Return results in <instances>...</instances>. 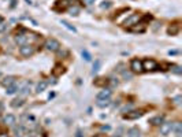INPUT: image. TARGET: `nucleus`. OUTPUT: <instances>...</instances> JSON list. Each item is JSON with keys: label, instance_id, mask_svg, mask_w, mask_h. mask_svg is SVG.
<instances>
[{"label": "nucleus", "instance_id": "1", "mask_svg": "<svg viewBox=\"0 0 182 137\" xmlns=\"http://www.w3.org/2000/svg\"><path fill=\"white\" fill-rule=\"evenodd\" d=\"M32 34H28V33H18L17 36H15V41H17L18 44H21V45H25V44L30 43L32 40H37L36 36H33V37H30Z\"/></svg>", "mask_w": 182, "mask_h": 137}, {"label": "nucleus", "instance_id": "2", "mask_svg": "<svg viewBox=\"0 0 182 137\" xmlns=\"http://www.w3.org/2000/svg\"><path fill=\"white\" fill-rule=\"evenodd\" d=\"M44 47H45L47 51L56 52V51H59V48H60V44H59V41L55 40V38H48V40L45 41Z\"/></svg>", "mask_w": 182, "mask_h": 137}, {"label": "nucleus", "instance_id": "3", "mask_svg": "<svg viewBox=\"0 0 182 137\" xmlns=\"http://www.w3.org/2000/svg\"><path fill=\"white\" fill-rule=\"evenodd\" d=\"M157 68V63L153 59H145L143 60V70L144 71H153Z\"/></svg>", "mask_w": 182, "mask_h": 137}, {"label": "nucleus", "instance_id": "4", "mask_svg": "<svg viewBox=\"0 0 182 137\" xmlns=\"http://www.w3.org/2000/svg\"><path fill=\"white\" fill-rule=\"evenodd\" d=\"M19 52H21V55H22V56L29 58V56H32V55L34 54V47H32L30 44H25V45H21Z\"/></svg>", "mask_w": 182, "mask_h": 137}, {"label": "nucleus", "instance_id": "5", "mask_svg": "<svg viewBox=\"0 0 182 137\" xmlns=\"http://www.w3.org/2000/svg\"><path fill=\"white\" fill-rule=\"evenodd\" d=\"M130 68H132L133 73H143V62L140 59H133L132 60V65H130Z\"/></svg>", "mask_w": 182, "mask_h": 137}, {"label": "nucleus", "instance_id": "6", "mask_svg": "<svg viewBox=\"0 0 182 137\" xmlns=\"http://www.w3.org/2000/svg\"><path fill=\"white\" fill-rule=\"evenodd\" d=\"M138 21H140V15H138V14H132V15L123 22V25L126 27H130V26H133V25L138 23Z\"/></svg>", "mask_w": 182, "mask_h": 137}, {"label": "nucleus", "instance_id": "7", "mask_svg": "<svg viewBox=\"0 0 182 137\" xmlns=\"http://www.w3.org/2000/svg\"><path fill=\"white\" fill-rule=\"evenodd\" d=\"M171 130H173V123L171 122H162V125H160V133H162L163 136H167Z\"/></svg>", "mask_w": 182, "mask_h": 137}, {"label": "nucleus", "instance_id": "8", "mask_svg": "<svg viewBox=\"0 0 182 137\" xmlns=\"http://www.w3.org/2000/svg\"><path fill=\"white\" fill-rule=\"evenodd\" d=\"M143 114H144L143 111L137 110V111H130V112H127V114H125L123 118L125 119H137V118L143 117Z\"/></svg>", "mask_w": 182, "mask_h": 137}, {"label": "nucleus", "instance_id": "9", "mask_svg": "<svg viewBox=\"0 0 182 137\" xmlns=\"http://www.w3.org/2000/svg\"><path fill=\"white\" fill-rule=\"evenodd\" d=\"M15 77H12V76H7V77H4V79L2 81V85H3L4 88H7V86H10V85H12V84H15Z\"/></svg>", "mask_w": 182, "mask_h": 137}, {"label": "nucleus", "instance_id": "10", "mask_svg": "<svg viewBox=\"0 0 182 137\" xmlns=\"http://www.w3.org/2000/svg\"><path fill=\"white\" fill-rule=\"evenodd\" d=\"M162 122H164L163 115H156V117H153V118L149 119V123H152V125H155V126H160L162 125Z\"/></svg>", "mask_w": 182, "mask_h": 137}, {"label": "nucleus", "instance_id": "11", "mask_svg": "<svg viewBox=\"0 0 182 137\" xmlns=\"http://www.w3.org/2000/svg\"><path fill=\"white\" fill-rule=\"evenodd\" d=\"M67 5H69V2H67V0H58V2H56V4H55V10H66L67 8Z\"/></svg>", "mask_w": 182, "mask_h": 137}, {"label": "nucleus", "instance_id": "12", "mask_svg": "<svg viewBox=\"0 0 182 137\" xmlns=\"http://www.w3.org/2000/svg\"><path fill=\"white\" fill-rule=\"evenodd\" d=\"M3 122H4V125H7V126H14V123H15V117H14L12 114L6 115V117H4V119H3Z\"/></svg>", "mask_w": 182, "mask_h": 137}, {"label": "nucleus", "instance_id": "13", "mask_svg": "<svg viewBox=\"0 0 182 137\" xmlns=\"http://www.w3.org/2000/svg\"><path fill=\"white\" fill-rule=\"evenodd\" d=\"M29 92H30V82L25 81L22 84V86L19 88V93H21V95H28Z\"/></svg>", "mask_w": 182, "mask_h": 137}, {"label": "nucleus", "instance_id": "14", "mask_svg": "<svg viewBox=\"0 0 182 137\" xmlns=\"http://www.w3.org/2000/svg\"><path fill=\"white\" fill-rule=\"evenodd\" d=\"M96 104H97V107H101V108H104V107L110 106L111 101H110V99H97Z\"/></svg>", "mask_w": 182, "mask_h": 137}, {"label": "nucleus", "instance_id": "15", "mask_svg": "<svg viewBox=\"0 0 182 137\" xmlns=\"http://www.w3.org/2000/svg\"><path fill=\"white\" fill-rule=\"evenodd\" d=\"M132 32H144L145 30V23L144 22H140V23H136V26H132Z\"/></svg>", "mask_w": 182, "mask_h": 137}, {"label": "nucleus", "instance_id": "16", "mask_svg": "<svg viewBox=\"0 0 182 137\" xmlns=\"http://www.w3.org/2000/svg\"><path fill=\"white\" fill-rule=\"evenodd\" d=\"M23 104H25V100H23L22 97H19V99H14V100L11 101V107H14V108H18V107H22Z\"/></svg>", "mask_w": 182, "mask_h": 137}, {"label": "nucleus", "instance_id": "17", "mask_svg": "<svg viewBox=\"0 0 182 137\" xmlns=\"http://www.w3.org/2000/svg\"><path fill=\"white\" fill-rule=\"evenodd\" d=\"M23 133H25L23 126H15L14 128V137H23Z\"/></svg>", "mask_w": 182, "mask_h": 137}, {"label": "nucleus", "instance_id": "18", "mask_svg": "<svg viewBox=\"0 0 182 137\" xmlns=\"http://www.w3.org/2000/svg\"><path fill=\"white\" fill-rule=\"evenodd\" d=\"M111 96V90L110 89H103L101 92L97 95V99H110Z\"/></svg>", "mask_w": 182, "mask_h": 137}, {"label": "nucleus", "instance_id": "19", "mask_svg": "<svg viewBox=\"0 0 182 137\" xmlns=\"http://www.w3.org/2000/svg\"><path fill=\"white\" fill-rule=\"evenodd\" d=\"M167 32H168V34H171V36H175L177 33L179 32V26H178V25H177V23L171 25V26L168 27V30H167Z\"/></svg>", "mask_w": 182, "mask_h": 137}, {"label": "nucleus", "instance_id": "20", "mask_svg": "<svg viewBox=\"0 0 182 137\" xmlns=\"http://www.w3.org/2000/svg\"><path fill=\"white\" fill-rule=\"evenodd\" d=\"M17 92H18L17 84H12V85H10V86H7V90H6L7 95H14V93H17Z\"/></svg>", "mask_w": 182, "mask_h": 137}, {"label": "nucleus", "instance_id": "21", "mask_svg": "<svg viewBox=\"0 0 182 137\" xmlns=\"http://www.w3.org/2000/svg\"><path fill=\"white\" fill-rule=\"evenodd\" d=\"M127 134H129V137H140V130H138V128H132L129 129Z\"/></svg>", "mask_w": 182, "mask_h": 137}, {"label": "nucleus", "instance_id": "22", "mask_svg": "<svg viewBox=\"0 0 182 137\" xmlns=\"http://www.w3.org/2000/svg\"><path fill=\"white\" fill-rule=\"evenodd\" d=\"M173 129H175L177 137H181V133H182V126H181V123H179V122L173 123Z\"/></svg>", "mask_w": 182, "mask_h": 137}, {"label": "nucleus", "instance_id": "23", "mask_svg": "<svg viewBox=\"0 0 182 137\" xmlns=\"http://www.w3.org/2000/svg\"><path fill=\"white\" fill-rule=\"evenodd\" d=\"M48 82L47 81H40L39 84H37V92H43V90H45V88H47Z\"/></svg>", "mask_w": 182, "mask_h": 137}, {"label": "nucleus", "instance_id": "24", "mask_svg": "<svg viewBox=\"0 0 182 137\" xmlns=\"http://www.w3.org/2000/svg\"><path fill=\"white\" fill-rule=\"evenodd\" d=\"M62 73H64V68H63V66H60V65H56V66H55V68H53V74H55V76H60Z\"/></svg>", "mask_w": 182, "mask_h": 137}, {"label": "nucleus", "instance_id": "25", "mask_svg": "<svg viewBox=\"0 0 182 137\" xmlns=\"http://www.w3.org/2000/svg\"><path fill=\"white\" fill-rule=\"evenodd\" d=\"M100 65H101V62H100V60H96V62H94L93 68H92V74H96L97 71L100 70Z\"/></svg>", "mask_w": 182, "mask_h": 137}, {"label": "nucleus", "instance_id": "26", "mask_svg": "<svg viewBox=\"0 0 182 137\" xmlns=\"http://www.w3.org/2000/svg\"><path fill=\"white\" fill-rule=\"evenodd\" d=\"M62 25H63L64 27H67V29H69V30H71V32H74V33L77 32V29H75L74 26H71V25H70L67 21H62Z\"/></svg>", "mask_w": 182, "mask_h": 137}, {"label": "nucleus", "instance_id": "27", "mask_svg": "<svg viewBox=\"0 0 182 137\" xmlns=\"http://www.w3.org/2000/svg\"><path fill=\"white\" fill-rule=\"evenodd\" d=\"M69 11H70V14H71V15H78V12H80V8H78L77 5H74V7H70Z\"/></svg>", "mask_w": 182, "mask_h": 137}, {"label": "nucleus", "instance_id": "28", "mask_svg": "<svg viewBox=\"0 0 182 137\" xmlns=\"http://www.w3.org/2000/svg\"><path fill=\"white\" fill-rule=\"evenodd\" d=\"M111 5H112V3L111 2H101V4H100V8H103V10H104V8H110Z\"/></svg>", "mask_w": 182, "mask_h": 137}, {"label": "nucleus", "instance_id": "29", "mask_svg": "<svg viewBox=\"0 0 182 137\" xmlns=\"http://www.w3.org/2000/svg\"><path fill=\"white\" fill-rule=\"evenodd\" d=\"M82 58H84V59H85V60H88V62L92 59L91 54H89V52L86 51V49H84V51H82Z\"/></svg>", "mask_w": 182, "mask_h": 137}, {"label": "nucleus", "instance_id": "30", "mask_svg": "<svg viewBox=\"0 0 182 137\" xmlns=\"http://www.w3.org/2000/svg\"><path fill=\"white\" fill-rule=\"evenodd\" d=\"M171 71H173V73H175V74H181L182 73V68L179 67V66H173V67H171Z\"/></svg>", "mask_w": 182, "mask_h": 137}, {"label": "nucleus", "instance_id": "31", "mask_svg": "<svg viewBox=\"0 0 182 137\" xmlns=\"http://www.w3.org/2000/svg\"><path fill=\"white\" fill-rule=\"evenodd\" d=\"M7 27H9V25H7V23H3V22H2V23H0V33H3L4 30L7 29Z\"/></svg>", "mask_w": 182, "mask_h": 137}, {"label": "nucleus", "instance_id": "32", "mask_svg": "<svg viewBox=\"0 0 182 137\" xmlns=\"http://www.w3.org/2000/svg\"><path fill=\"white\" fill-rule=\"evenodd\" d=\"M107 79H104V78H99V81H96V82H94V84H96V85H103V84H107Z\"/></svg>", "mask_w": 182, "mask_h": 137}, {"label": "nucleus", "instance_id": "33", "mask_svg": "<svg viewBox=\"0 0 182 137\" xmlns=\"http://www.w3.org/2000/svg\"><path fill=\"white\" fill-rule=\"evenodd\" d=\"M123 77H125V79H130V78H132V73H127V71H123Z\"/></svg>", "mask_w": 182, "mask_h": 137}, {"label": "nucleus", "instance_id": "34", "mask_svg": "<svg viewBox=\"0 0 182 137\" xmlns=\"http://www.w3.org/2000/svg\"><path fill=\"white\" fill-rule=\"evenodd\" d=\"M110 82H111V85H112V86H118V79L111 78V79H110Z\"/></svg>", "mask_w": 182, "mask_h": 137}, {"label": "nucleus", "instance_id": "35", "mask_svg": "<svg viewBox=\"0 0 182 137\" xmlns=\"http://www.w3.org/2000/svg\"><path fill=\"white\" fill-rule=\"evenodd\" d=\"M181 100H182V97H181V96H177V97L174 99V101H175V104H177V106H179V104H181Z\"/></svg>", "mask_w": 182, "mask_h": 137}, {"label": "nucleus", "instance_id": "36", "mask_svg": "<svg viewBox=\"0 0 182 137\" xmlns=\"http://www.w3.org/2000/svg\"><path fill=\"white\" fill-rule=\"evenodd\" d=\"M74 137H84V134H82V130L81 129H78L77 132H75V136Z\"/></svg>", "mask_w": 182, "mask_h": 137}, {"label": "nucleus", "instance_id": "37", "mask_svg": "<svg viewBox=\"0 0 182 137\" xmlns=\"http://www.w3.org/2000/svg\"><path fill=\"white\" fill-rule=\"evenodd\" d=\"M84 3L88 4V5H91V4H93V3H94V0H84Z\"/></svg>", "mask_w": 182, "mask_h": 137}, {"label": "nucleus", "instance_id": "38", "mask_svg": "<svg viewBox=\"0 0 182 137\" xmlns=\"http://www.w3.org/2000/svg\"><path fill=\"white\" fill-rule=\"evenodd\" d=\"M2 112H3V103H0V121H2Z\"/></svg>", "mask_w": 182, "mask_h": 137}, {"label": "nucleus", "instance_id": "39", "mask_svg": "<svg viewBox=\"0 0 182 137\" xmlns=\"http://www.w3.org/2000/svg\"><path fill=\"white\" fill-rule=\"evenodd\" d=\"M101 130H110V126H101Z\"/></svg>", "mask_w": 182, "mask_h": 137}, {"label": "nucleus", "instance_id": "40", "mask_svg": "<svg viewBox=\"0 0 182 137\" xmlns=\"http://www.w3.org/2000/svg\"><path fill=\"white\" fill-rule=\"evenodd\" d=\"M0 137H9V134H6V133H0Z\"/></svg>", "mask_w": 182, "mask_h": 137}, {"label": "nucleus", "instance_id": "41", "mask_svg": "<svg viewBox=\"0 0 182 137\" xmlns=\"http://www.w3.org/2000/svg\"><path fill=\"white\" fill-rule=\"evenodd\" d=\"M94 137H105L104 134H97V136H94Z\"/></svg>", "mask_w": 182, "mask_h": 137}, {"label": "nucleus", "instance_id": "42", "mask_svg": "<svg viewBox=\"0 0 182 137\" xmlns=\"http://www.w3.org/2000/svg\"><path fill=\"white\" fill-rule=\"evenodd\" d=\"M28 137H36V136H34V134H29Z\"/></svg>", "mask_w": 182, "mask_h": 137}, {"label": "nucleus", "instance_id": "43", "mask_svg": "<svg viewBox=\"0 0 182 137\" xmlns=\"http://www.w3.org/2000/svg\"><path fill=\"white\" fill-rule=\"evenodd\" d=\"M2 22H3V18H2V16H0V23H2Z\"/></svg>", "mask_w": 182, "mask_h": 137}, {"label": "nucleus", "instance_id": "44", "mask_svg": "<svg viewBox=\"0 0 182 137\" xmlns=\"http://www.w3.org/2000/svg\"><path fill=\"white\" fill-rule=\"evenodd\" d=\"M114 137H121V136H119V134H118V136H114Z\"/></svg>", "mask_w": 182, "mask_h": 137}, {"label": "nucleus", "instance_id": "45", "mask_svg": "<svg viewBox=\"0 0 182 137\" xmlns=\"http://www.w3.org/2000/svg\"><path fill=\"white\" fill-rule=\"evenodd\" d=\"M0 74H2V73H0Z\"/></svg>", "mask_w": 182, "mask_h": 137}]
</instances>
